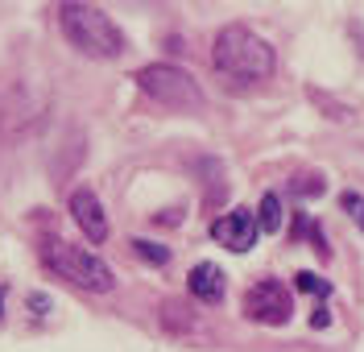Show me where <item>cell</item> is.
<instances>
[{
	"instance_id": "52a82bcc",
	"label": "cell",
	"mask_w": 364,
	"mask_h": 352,
	"mask_svg": "<svg viewBox=\"0 0 364 352\" xmlns=\"http://www.w3.org/2000/svg\"><path fill=\"white\" fill-rule=\"evenodd\" d=\"M70 215H75V224L83 228L91 245H100V240H108V215H104V203L95 199V191L79 187L70 195Z\"/></svg>"
},
{
	"instance_id": "ba28073f",
	"label": "cell",
	"mask_w": 364,
	"mask_h": 352,
	"mask_svg": "<svg viewBox=\"0 0 364 352\" xmlns=\"http://www.w3.org/2000/svg\"><path fill=\"white\" fill-rule=\"evenodd\" d=\"M191 294H195L199 303H220V299H224V270L211 265V261H199V265L191 270Z\"/></svg>"
},
{
	"instance_id": "3957f363",
	"label": "cell",
	"mask_w": 364,
	"mask_h": 352,
	"mask_svg": "<svg viewBox=\"0 0 364 352\" xmlns=\"http://www.w3.org/2000/svg\"><path fill=\"white\" fill-rule=\"evenodd\" d=\"M42 261L58 274V278H67L70 286H79V290H91V294H108L116 286L112 270H108V261L95 257L91 249H79V245H67V240H54V245H46L42 249Z\"/></svg>"
},
{
	"instance_id": "8fae6325",
	"label": "cell",
	"mask_w": 364,
	"mask_h": 352,
	"mask_svg": "<svg viewBox=\"0 0 364 352\" xmlns=\"http://www.w3.org/2000/svg\"><path fill=\"white\" fill-rule=\"evenodd\" d=\"M290 187H294L298 199H302V195H306V199H315V195H323V187H327V183L318 178L315 170H306V174H294V183H290Z\"/></svg>"
},
{
	"instance_id": "30bf717a",
	"label": "cell",
	"mask_w": 364,
	"mask_h": 352,
	"mask_svg": "<svg viewBox=\"0 0 364 352\" xmlns=\"http://www.w3.org/2000/svg\"><path fill=\"white\" fill-rule=\"evenodd\" d=\"M294 286L302 290V294H315V299H327V294H331V282L318 278V274H311V270H298V274H294Z\"/></svg>"
},
{
	"instance_id": "7a4b0ae2",
	"label": "cell",
	"mask_w": 364,
	"mask_h": 352,
	"mask_svg": "<svg viewBox=\"0 0 364 352\" xmlns=\"http://www.w3.org/2000/svg\"><path fill=\"white\" fill-rule=\"evenodd\" d=\"M58 25H63L70 46L79 54H87V58H120L124 54L120 25L104 9H95V4H79V0L58 4Z\"/></svg>"
},
{
	"instance_id": "5bb4252c",
	"label": "cell",
	"mask_w": 364,
	"mask_h": 352,
	"mask_svg": "<svg viewBox=\"0 0 364 352\" xmlns=\"http://www.w3.org/2000/svg\"><path fill=\"white\" fill-rule=\"evenodd\" d=\"M311 324H315V328H327V324H331V315H327V306H318L315 315H311Z\"/></svg>"
},
{
	"instance_id": "8992f818",
	"label": "cell",
	"mask_w": 364,
	"mask_h": 352,
	"mask_svg": "<svg viewBox=\"0 0 364 352\" xmlns=\"http://www.w3.org/2000/svg\"><path fill=\"white\" fill-rule=\"evenodd\" d=\"M257 215L245 208H236V211H228V215H220L215 224H211V236L224 245V249H232V253H249L252 245H257Z\"/></svg>"
},
{
	"instance_id": "9a60e30c",
	"label": "cell",
	"mask_w": 364,
	"mask_h": 352,
	"mask_svg": "<svg viewBox=\"0 0 364 352\" xmlns=\"http://www.w3.org/2000/svg\"><path fill=\"white\" fill-rule=\"evenodd\" d=\"M0 315H4V290H0Z\"/></svg>"
},
{
	"instance_id": "6da1fadb",
	"label": "cell",
	"mask_w": 364,
	"mask_h": 352,
	"mask_svg": "<svg viewBox=\"0 0 364 352\" xmlns=\"http://www.w3.org/2000/svg\"><path fill=\"white\" fill-rule=\"evenodd\" d=\"M211 63H215L220 75H228L232 83H245V87L269 79L273 67H277L273 46L265 38H257L249 25H228V29H220L215 50H211Z\"/></svg>"
},
{
	"instance_id": "277c9868",
	"label": "cell",
	"mask_w": 364,
	"mask_h": 352,
	"mask_svg": "<svg viewBox=\"0 0 364 352\" xmlns=\"http://www.w3.org/2000/svg\"><path fill=\"white\" fill-rule=\"evenodd\" d=\"M136 87L149 95V100H158L166 108H178V112H199L203 108V87L182 67H170V63L141 67L136 70Z\"/></svg>"
},
{
	"instance_id": "4fadbf2b",
	"label": "cell",
	"mask_w": 364,
	"mask_h": 352,
	"mask_svg": "<svg viewBox=\"0 0 364 352\" xmlns=\"http://www.w3.org/2000/svg\"><path fill=\"white\" fill-rule=\"evenodd\" d=\"M340 203H343V208H348V215L356 220V228H360V233H364V199H360V195H356V191H348V195H343Z\"/></svg>"
},
{
	"instance_id": "9c48e42d",
	"label": "cell",
	"mask_w": 364,
	"mask_h": 352,
	"mask_svg": "<svg viewBox=\"0 0 364 352\" xmlns=\"http://www.w3.org/2000/svg\"><path fill=\"white\" fill-rule=\"evenodd\" d=\"M257 228L261 233H282V195H273V191H265L261 195V208H257Z\"/></svg>"
},
{
	"instance_id": "5b68a950",
	"label": "cell",
	"mask_w": 364,
	"mask_h": 352,
	"mask_svg": "<svg viewBox=\"0 0 364 352\" xmlns=\"http://www.w3.org/2000/svg\"><path fill=\"white\" fill-rule=\"evenodd\" d=\"M245 315H249L252 324H269V328L290 324V315H294L290 290L277 278H265V282H257V286H249V294H245Z\"/></svg>"
},
{
	"instance_id": "7c38bea8",
	"label": "cell",
	"mask_w": 364,
	"mask_h": 352,
	"mask_svg": "<svg viewBox=\"0 0 364 352\" xmlns=\"http://www.w3.org/2000/svg\"><path fill=\"white\" fill-rule=\"evenodd\" d=\"M133 253L145 257L149 265H166V261H170V249H166V245H154V240H133Z\"/></svg>"
}]
</instances>
